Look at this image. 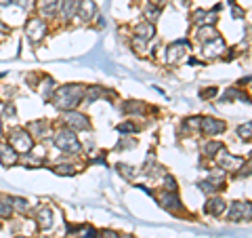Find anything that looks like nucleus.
Listing matches in <instances>:
<instances>
[{"instance_id":"1","label":"nucleus","mask_w":252,"mask_h":238,"mask_svg":"<svg viewBox=\"0 0 252 238\" xmlns=\"http://www.w3.org/2000/svg\"><path fill=\"white\" fill-rule=\"evenodd\" d=\"M84 89L86 86L69 82V84H61L55 89L53 93V106L59 110V112H69V110H78V106L84 101Z\"/></svg>"},{"instance_id":"2","label":"nucleus","mask_w":252,"mask_h":238,"mask_svg":"<svg viewBox=\"0 0 252 238\" xmlns=\"http://www.w3.org/2000/svg\"><path fill=\"white\" fill-rule=\"evenodd\" d=\"M51 144L55 146V150H59L61 154H67V156H78L82 152V144H80V139H78V133L69 131L67 126H63V124L53 131Z\"/></svg>"},{"instance_id":"3","label":"nucleus","mask_w":252,"mask_h":238,"mask_svg":"<svg viewBox=\"0 0 252 238\" xmlns=\"http://www.w3.org/2000/svg\"><path fill=\"white\" fill-rule=\"evenodd\" d=\"M6 141L17 150L19 154H26V152H32L36 146V139L30 135V131L26 126H13V129L6 131Z\"/></svg>"},{"instance_id":"4","label":"nucleus","mask_w":252,"mask_h":238,"mask_svg":"<svg viewBox=\"0 0 252 238\" xmlns=\"http://www.w3.org/2000/svg\"><path fill=\"white\" fill-rule=\"evenodd\" d=\"M23 34H26V38L34 46L40 44L46 38V34H49V21L34 15V17L26 19V23H23Z\"/></svg>"},{"instance_id":"5","label":"nucleus","mask_w":252,"mask_h":238,"mask_svg":"<svg viewBox=\"0 0 252 238\" xmlns=\"http://www.w3.org/2000/svg\"><path fill=\"white\" fill-rule=\"evenodd\" d=\"M63 126L74 133H82L91 129V118L78 110H69V112H63Z\"/></svg>"},{"instance_id":"6","label":"nucleus","mask_w":252,"mask_h":238,"mask_svg":"<svg viewBox=\"0 0 252 238\" xmlns=\"http://www.w3.org/2000/svg\"><path fill=\"white\" fill-rule=\"evenodd\" d=\"M61 2L63 0H36V15L42 17L46 21H53L59 17V11H61Z\"/></svg>"},{"instance_id":"7","label":"nucleus","mask_w":252,"mask_h":238,"mask_svg":"<svg viewBox=\"0 0 252 238\" xmlns=\"http://www.w3.org/2000/svg\"><path fill=\"white\" fill-rule=\"evenodd\" d=\"M19 152L15 150L9 141H0V164L4 169H13V166H19Z\"/></svg>"},{"instance_id":"8","label":"nucleus","mask_w":252,"mask_h":238,"mask_svg":"<svg viewBox=\"0 0 252 238\" xmlns=\"http://www.w3.org/2000/svg\"><path fill=\"white\" fill-rule=\"evenodd\" d=\"M26 129L30 131V135L34 139H46L53 135V126L49 124V120H44V118H38V120H32L26 124Z\"/></svg>"},{"instance_id":"9","label":"nucleus","mask_w":252,"mask_h":238,"mask_svg":"<svg viewBox=\"0 0 252 238\" xmlns=\"http://www.w3.org/2000/svg\"><path fill=\"white\" fill-rule=\"evenodd\" d=\"M36 226L40 230H51L53 228V209L49 204H40L36 209Z\"/></svg>"},{"instance_id":"10","label":"nucleus","mask_w":252,"mask_h":238,"mask_svg":"<svg viewBox=\"0 0 252 238\" xmlns=\"http://www.w3.org/2000/svg\"><path fill=\"white\" fill-rule=\"evenodd\" d=\"M55 89H57V84H55V78L53 76H49V74L40 76V82H38V93H40V97L44 101H51Z\"/></svg>"},{"instance_id":"11","label":"nucleus","mask_w":252,"mask_h":238,"mask_svg":"<svg viewBox=\"0 0 252 238\" xmlns=\"http://www.w3.org/2000/svg\"><path fill=\"white\" fill-rule=\"evenodd\" d=\"M94 13H97V4L93 0H80V6H78V13L76 17H80V21L89 23L94 19Z\"/></svg>"},{"instance_id":"12","label":"nucleus","mask_w":252,"mask_h":238,"mask_svg":"<svg viewBox=\"0 0 252 238\" xmlns=\"http://www.w3.org/2000/svg\"><path fill=\"white\" fill-rule=\"evenodd\" d=\"M78 6H80V0H63L61 2V11H59V17L63 21H72L78 13Z\"/></svg>"},{"instance_id":"13","label":"nucleus","mask_w":252,"mask_h":238,"mask_svg":"<svg viewBox=\"0 0 252 238\" xmlns=\"http://www.w3.org/2000/svg\"><path fill=\"white\" fill-rule=\"evenodd\" d=\"M15 215L13 204H11V196L0 192V221H9Z\"/></svg>"},{"instance_id":"14","label":"nucleus","mask_w":252,"mask_h":238,"mask_svg":"<svg viewBox=\"0 0 252 238\" xmlns=\"http://www.w3.org/2000/svg\"><path fill=\"white\" fill-rule=\"evenodd\" d=\"M250 215H252V207L248 202H235L233 209L229 211L231 219H244V217H250Z\"/></svg>"},{"instance_id":"15","label":"nucleus","mask_w":252,"mask_h":238,"mask_svg":"<svg viewBox=\"0 0 252 238\" xmlns=\"http://www.w3.org/2000/svg\"><path fill=\"white\" fill-rule=\"evenodd\" d=\"M11 204H13V211L17 215H26L28 209H30V200L23 196H11Z\"/></svg>"},{"instance_id":"16","label":"nucleus","mask_w":252,"mask_h":238,"mask_svg":"<svg viewBox=\"0 0 252 238\" xmlns=\"http://www.w3.org/2000/svg\"><path fill=\"white\" fill-rule=\"evenodd\" d=\"M53 171L57 173V175H63V177H72V175H76V164H72V162H57L53 166Z\"/></svg>"},{"instance_id":"17","label":"nucleus","mask_w":252,"mask_h":238,"mask_svg":"<svg viewBox=\"0 0 252 238\" xmlns=\"http://www.w3.org/2000/svg\"><path fill=\"white\" fill-rule=\"evenodd\" d=\"M202 129H204V133L215 135V133H220V131H223V129H225V124H223V122H217L215 118H204Z\"/></svg>"},{"instance_id":"18","label":"nucleus","mask_w":252,"mask_h":238,"mask_svg":"<svg viewBox=\"0 0 252 238\" xmlns=\"http://www.w3.org/2000/svg\"><path fill=\"white\" fill-rule=\"evenodd\" d=\"M2 118H9V120H13L15 116H17V108H15L13 101H4V106H2V114H0Z\"/></svg>"},{"instance_id":"19","label":"nucleus","mask_w":252,"mask_h":238,"mask_svg":"<svg viewBox=\"0 0 252 238\" xmlns=\"http://www.w3.org/2000/svg\"><path fill=\"white\" fill-rule=\"evenodd\" d=\"M223 209H225V202H223V200H219V198H217V200H210V202H208V207H206V211L212 213V215H219V213L223 211Z\"/></svg>"},{"instance_id":"20","label":"nucleus","mask_w":252,"mask_h":238,"mask_svg":"<svg viewBox=\"0 0 252 238\" xmlns=\"http://www.w3.org/2000/svg\"><path fill=\"white\" fill-rule=\"evenodd\" d=\"M15 6L28 13V11H32L36 6V0H15Z\"/></svg>"},{"instance_id":"21","label":"nucleus","mask_w":252,"mask_h":238,"mask_svg":"<svg viewBox=\"0 0 252 238\" xmlns=\"http://www.w3.org/2000/svg\"><path fill=\"white\" fill-rule=\"evenodd\" d=\"M238 133H240V137H242V139H250V137H252V122L240 126Z\"/></svg>"},{"instance_id":"22","label":"nucleus","mask_w":252,"mask_h":238,"mask_svg":"<svg viewBox=\"0 0 252 238\" xmlns=\"http://www.w3.org/2000/svg\"><path fill=\"white\" fill-rule=\"evenodd\" d=\"M9 34H11V28L6 26V23H4L2 19H0V40H4V38L9 36Z\"/></svg>"},{"instance_id":"23","label":"nucleus","mask_w":252,"mask_h":238,"mask_svg":"<svg viewBox=\"0 0 252 238\" xmlns=\"http://www.w3.org/2000/svg\"><path fill=\"white\" fill-rule=\"evenodd\" d=\"M118 131H120V133H130V131H135V124H130V122H124V124H120V126H118Z\"/></svg>"},{"instance_id":"24","label":"nucleus","mask_w":252,"mask_h":238,"mask_svg":"<svg viewBox=\"0 0 252 238\" xmlns=\"http://www.w3.org/2000/svg\"><path fill=\"white\" fill-rule=\"evenodd\" d=\"M6 139V126H4V118L0 116V141Z\"/></svg>"},{"instance_id":"25","label":"nucleus","mask_w":252,"mask_h":238,"mask_svg":"<svg viewBox=\"0 0 252 238\" xmlns=\"http://www.w3.org/2000/svg\"><path fill=\"white\" fill-rule=\"evenodd\" d=\"M101 238H120V236L116 232H112V230H103V232H101Z\"/></svg>"},{"instance_id":"26","label":"nucleus","mask_w":252,"mask_h":238,"mask_svg":"<svg viewBox=\"0 0 252 238\" xmlns=\"http://www.w3.org/2000/svg\"><path fill=\"white\" fill-rule=\"evenodd\" d=\"M15 0H0V9H6V6H13Z\"/></svg>"},{"instance_id":"27","label":"nucleus","mask_w":252,"mask_h":238,"mask_svg":"<svg viewBox=\"0 0 252 238\" xmlns=\"http://www.w3.org/2000/svg\"><path fill=\"white\" fill-rule=\"evenodd\" d=\"M78 238H97V236H94V232H86V234H82V236H78Z\"/></svg>"},{"instance_id":"28","label":"nucleus","mask_w":252,"mask_h":238,"mask_svg":"<svg viewBox=\"0 0 252 238\" xmlns=\"http://www.w3.org/2000/svg\"><path fill=\"white\" fill-rule=\"evenodd\" d=\"M15 238H32V236H28V234H17Z\"/></svg>"}]
</instances>
